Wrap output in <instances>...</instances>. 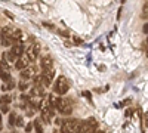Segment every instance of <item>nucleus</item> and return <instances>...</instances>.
Masks as SVG:
<instances>
[{"label":"nucleus","instance_id":"obj_12","mask_svg":"<svg viewBox=\"0 0 148 133\" xmlns=\"http://www.w3.org/2000/svg\"><path fill=\"white\" fill-rule=\"evenodd\" d=\"M0 43H2L3 46H14L15 44V40L10 37V35H2V40H0Z\"/></svg>","mask_w":148,"mask_h":133},{"label":"nucleus","instance_id":"obj_35","mask_svg":"<svg viewBox=\"0 0 148 133\" xmlns=\"http://www.w3.org/2000/svg\"><path fill=\"white\" fill-rule=\"evenodd\" d=\"M95 133H104V130H99V129H98V130H95Z\"/></svg>","mask_w":148,"mask_h":133},{"label":"nucleus","instance_id":"obj_31","mask_svg":"<svg viewBox=\"0 0 148 133\" xmlns=\"http://www.w3.org/2000/svg\"><path fill=\"white\" fill-rule=\"evenodd\" d=\"M83 95H84V96H86V98H88L89 101H92V98H90V93H89V92H83Z\"/></svg>","mask_w":148,"mask_h":133},{"label":"nucleus","instance_id":"obj_17","mask_svg":"<svg viewBox=\"0 0 148 133\" xmlns=\"http://www.w3.org/2000/svg\"><path fill=\"white\" fill-rule=\"evenodd\" d=\"M33 124H34V130H36V133H43V127H42V123L39 121V120H36Z\"/></svg>","mask_w":148,"mask_h":133},{"label":"nucleus","instance_id":"obj_1","mask_svg":"<svg viewBox=\"0 0 148 133\" xmlns=\"http://www.w3.org/2000/svg\"><path fill=\"white\" fill-rule=\"evenodd\" d=\"M70 89V81L65 76H59V78H56L55 84H53V92L59 96H62L68 92Z\"/></svg>","mask_w":148,"mask_h":133},{"label":"nucleus","instance_id":"obj_22","mask_svg":"<svg viewBox=\"0 0 148 133\" xmlns=\"http://www.w3.org/2000/svg\"><path fill=\"white\" fill-rule=\"evenodd\" d=\"M15 126H18V127H22V126H24V120H22V117H16V123H15Z\"/></svg>","mask_w":148,"mask_h":133},{"label":"nucleus","instance_id":"obj_36","mask_svg":"<svg viewBox=\"0 0 148 133\" xmlns=\"http://www.w3.org/2000/svg\"><path fill=\"white\" fill-rule=\"evenodd\" d=\"M147 43H148V37H147Z\"/></svg>","mask_w":148,"mask_h":133},{"label":"nucleus","instance_id":"obj_27","mask_svg":"<svg viewBox=\"0 0 148 133\" xmlns=\"http://www.w3.org/2000/svg\"><path fill=\"white\" fill-rule=\"evenodd\" d=\"M73 40H74V43H76V44H83V40L80 37H73Z\"/></svg>","mask_w":148,"mask_h":133},{"label":"nucleus","instance_id":"obj_13","mask_svg":"<svg viewBox=\"0 0 148 133\" xmlns=\"http://www.w3.org/2000/svg\"><path fill=\"white\" fill-rule=\"evenodd\" d=\"M12 39L15 40V43H16V42H22V40H24V34H22V31H21V30H15L14 34H12Z\"/></svg>","mask_w":148,"mask_h":133},{"label":"nucleus","instance_id":"obj_25","mask_svg":"<svg viewBox=\"0 0 148 133\" xmlns=\"http://www.w3.org/2000/svg\"><path fill=\"white\" fill-rule=\"evenodd\" d=\"M59 35H64V37H70V33H67V31H64V30H58L56 31Z\"/></svg>","mask_w":148,"mask_h":133},{"label":"nucleus","instance_id":"obj_30","mask_svg":"<svg viewBox=\"0 0 148 133\" xmlns=\"http://www.w3.org/2000/svg\"><path fill=\"white\" fill-rule=\"evenodd\" d=\"M43 25H45V27H46V28H52V30H53V28H55V27H53V25H52V24H49V22H43Z\"/></svg>","mask_w":148,"mask_h":133},{"label":"nucleus","instance_id":"obj_19","mask_svg":"<svg viewBox=\"0 0 148 133\" xmlns=\"http://www.w3.org/2000/svg\"><path fill=\"white\" fill-rule=\"evenodd\" d=\"M15 123H16V114H15V113H10V114H9V126H10V127L15 126Z\"/></svg>","mask_w":148,"mask_h":133},{"label":"nucleus","instance_id":"obj_7","mask_svg":"<svg viewBox=\"0 0 148 133\" xmlns=\"http://www.w3.org/2000/svg\"><path fill=\"white\" fill-rule=\"evenodd\" d=\"M37 74V67H27L21 71V80H30Z\"/></svg>","mask_w":148,"mask_h":133},{"label":"nucleus","instance_id":"obj_15","mask_svg":"<svg viewBox=\"0 0 148 133\" xmlns=\"http://www.w3.org/2000/svg\"><path fill=\"white\" fill-rule=\"evenodd\" d=\"M14 28H12V27H9V25H6V27H3L2 28V35H10V37H12V34H14Z\"/></svg>","mask_w":148,"mask_h":133},{"label":"nucleus","instance_id":"obj_24","mask_svg":"<svg viewBox=\"0 0 148 133\" xmlns=\"http://www.w3.org/2000/svg\"><path fill=\"white\" fill-rule=\"evenodd\" d=\"M3 14H5V16H8L9 19H14V18H15L14 14H12V12H9V10H3Z\"/></svg>","mask_w":148,"mask_h":133},{"label":"nucleus","instance_id":"obj_2","mask_svg":"<svg viewBox=\"0 0 148 133\" xmlns=\"http://www.w3.org/2000/svg\"><path fill=\"white\" fill-rule=\"evenodd\" d=\"M98 127V121L95 117H89L86 118L84 121L82 123V133H95Z\"/></svg>","mask_w":148,"mask_h":133},{"label":"nucleus","instance_id":"obj_28","mask_svg":"<svg viewBox=\"0 0 148 133\" xmlns=\"http://www.w3.org/2000/svg\"><path fill=\"white\" fill-rule=\"evenodd\" d=\"M8 111H9V106H8V104L2 105V113H8Z\"/></svg>","mask_w":148,"mask_h":133},{"label":"nucleus","instance_id":"obj_29","mask_svg":"<svg viewBox=\"0 0 148 133\" xmlns=\"http://www.w3.org/2000/svg\"><path fill=\"white\" fill-rule=\"evenodd\" d=\"M33 127H34V124H33V123H28V124H27V127H25V132H31V129H33Z\"/></svg>","mask_w":148,"mask_h":133},{"label":"nucleus","instance_id":"obj_6","mask_svg":"<svg viewBox=\"0 0 148 133\" xmlns=\"http://www.w3.org/2000/svg\"><path fill=\"white\" fill-rule=\"evenodd\" d=\"M30 62H31V61L28 59V56H27L25 53H24L22 56H19V58H18V61L15 62V68H16L18 71H22V70H25L27 67H30V65H28Z\"/></svg>","mask_w":148,"mask_h":133},{"label":"nucleus","instance_id":"obj_32","mask_svg":"<svg viewBox=\"0 0 148 133\" xmlns=\"http://www.w3.org/2000/svg\"><path fill=\"white\" fill-rule=\"evenodd\" d=\"M142 30H144V33H145V34H148V24H145Z\"/></svg>","mask_w":148,"mask_h":133},{"label":"nucleus","instance_id":"obj_34","mask_svg":"<svg viewBox=\"0 0 148 133\" xmlns=\"http://www.w3.org/2000/svg\"><path fill=\"white\" fill-rule=\"evenodd\" d=\"M2 127H3L2 126V114H0V130H2Z\"/></svg>","mask_w":148,"mask_h":133},{"label":"nucleus","instance_id":"obj_10","mask_svg":"<svg viewBox=\"0 0 148 133\" xmlns=\"http://www.w3.org/2000/svg\"><path fill=\"white\" fill-rule=\"evenodd\" d=\"M12 55H15L16 58H19V56H22L24 55V46H22V43L21 42H16L14 46L10 47V50H9Z\"/></svg>","mask_w":148,"mask_h":133},{"label":"nucleus","instance_id":"obj_33","mask_svg":"<svg viewBox=\"0 0 148 133\" xmlns=\"http://www.w3.org/2000/svg\"><path fill=\"white\" fill-rule=\"evenodd\" d=\"M126 115H127V117L132 115V110H127V111H126Z\"/></svg>","mask_w":148,"mask_h":133},{"label":"nucleus","instance_id":"obj_20","mask_svg":"<svg viewBox=\"0 0 148 133\" xmlns=\"http://www.w3.org/2000/svg\"><path fill=\"white\" fill-rule=\"evenodd\" d=\"M61 133H71V132H70V127H68V124H67V121L61 126Z\"/></svg>","mask_w":148,"mask_h":133},{"label":"nucleus","instance_id":"obj_4","mask_svg":"<svg viewBox=\"0 0 148 133\" xmlns=\"http://www.w3.org/2000/svg\"><path fill=\"white\" fill-rule=\"evenodd\" d=\"M39 53H40V44L39 43H33L27 49V52H25V55L28 56V59L31 62H34L36 59L39 58Z\"/></svg>","mask_w":148,"mask_h":133},{"label":"nucleus","instance_id":"obj_3","mask_svg":"<svg viewBox=\"0 0 148 133\" xmlns=\"http://www.w3.org/2000/svg\"><path fill=\"white\" fill-rule=\"evenodd\" d=\"M0 78L2 81L8 83L10 80V68H9V64L5 62L3 59H0Z\"/></svg>","mask_w":148,"mask_h":133},{"label":"nucleus","instance_id":"obj_16","mask_svg":"<svg viewBox=\"0 0 148 133\" xmlns=\"http://www.w3.org/2000/svg\"><path fill=\"white\" fill-rule=\"evenodd\" d=\"M9 102H12V96H9V95L0 96V106L5 105V104H9Z\"/></svg>","mask_w":148,"mask_h":133},{"label":"nucleus","instance_id":"obj_18","mask_svg":"<svg viewBox=\"0 0 148 133\" xmlns=\"http://www.w3.org/2000/svg\"><path fill=\"white\" fill-rule=\"evenodd\" d=\"M18 87H19V90H27L28 89V80H21Z\"/></svg>","mask_w":148,"mask_h":133},{"label":"nucleus","instance_id":"obj_26","mask_svg":"<svg viewBox=\"0 0 148 133\" xmlns=\"http://www.w3.org/2000/svg\"><path fill=\"white\" fill-rule=\"evenodd\" d=\"M148 127V113H144V129Z\"/></svg>","mask_w":148,"mask_h":133},{"label":"nucleus","instance_id":"obj_21","mask_svg":"<svg viewBox=\"0 0 148 133\" xmlns=\"http://www.w3.org/2000/svg\"><path fill=\"white\" fill-rule=\"evenodd\" d=\"M147 16H148V0H147V3L142 8V18H147Z\"/></svg>","mask_w":148,"mask_h":133},{"label":"nucleus","instance_id":"obj_9","mask_svg":"<svg viewBox=\"0 0 148 133\" xmlns=\"http://www.w3.org/2000/svg\"><path fill=\"white\" fill-rule=\"evenodd\" d=\"M67 124H68L71 133H82V121L80 120H77V118L70 120V121H67Z\"/></svg>","mask_w":148,"mask_h":133},{"label":"nucleus","instance_id":"obj_37","mask_svg":"<svg viewBox=\"0 0 148 133\" xmlns=\"http://www.w3.org/2000/svg\"><path fill=\"white\" fill-rule=\"evenodd\" d=\"M53 133H58V132H53Z\"/></svg>","mask_w":148,"mask_h":133},{"label":"nucleus","instance_id":"obj_11","mask_svg":"<svg viewBox=\"0 0 148 133\" xmlns=\"http://www.w3.org/2000/svg\"><path fill=\"white\" fill-rule=\"evenodd\" d=\"M0 59H3L5 62H8V64H15L16 61H18V58L15 56V55H12L10 52H5V53H2V58Z\"/></svg>","mask_w":148,"mask_h":133},{"label":"nucleus","instance_id":"obj_23","mask_svg":"<svg viewBox=\"0 0 148 133\" xmlns=\"http://www.w3.org/2000/svg\"><path fill=\"white\" fill-rule=\"evenodd\" d=\"M130 102H132V99H125L121 104H117V106H119V108H120V106H126V105H129Z\"/></svg>","mask_w":148,"mask_h":133},{"label":"nucleus","instance_id":"obj_5","mask_svg":"<svg viewBox=\"0 0 148 133\" xmlns=\"http://www.w3.org/2000/svg\"><path fill=\"white\" fill-rule=\"evenodd\" d=\"M42 77H43V86L45 87H49L52 84V80L55 77V68H49V70H43L42 72Z\"/></svg>","mask_w":148,"mask_h":133},{"label":"nucleus","instance_id":"obj_8","mask_svg":"<svg viewBox=\"0 0 148 133\" xmlns=\"http://www.w3.org/2000/svg\"><path fill=\"white\" fill-rule=\"evenodd\" d=\"M53 65V59L51 55H42L40 56V68L42 70H49V68H52Z\"/></svg>","mask_w":148,"mask_h":133},{"label":"nucleus","instance_id":"obj_14","mask_svg":"<svg viewBox=\"0 0 148 133\" xmlns=\"http://www.w3.org/2000/svg\"><path fill=\"white\" fill-rule=\"evenodd\" d=\"M14 87H15V81L10 78L6 84H3V86H2V90H5V92H6V90H12Z\"/></svg>","mask_w":148,"mask_h":133}]
</instances>
